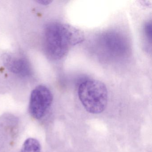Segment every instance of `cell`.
Wrapping results in <instances>:
<instances>
[{
  "mask_svg": "<svg viewBox=\"0 0 152 152\" xmlns=\"http://www.w3.org/2000/svg\"><path fill=\"white\" fill-rule=\"evenodd\" d=\"M43 36L45 53L53 61L65 57L73 47L82 43L85 39L81 30L71 25L57 22L48 24Z\"/></svg>",
  "mask_w": 152,
  "mask_h": 152,
  "instance_id": "6da1fadb",
  "label": "cell"
},
{
  "mask_svg": "<svg viewBox=\"0 0 152 152\" xmlns=\"http://www.w3.org/2000/svg\"><path fill=\"white\" fill-rule=\"evenodd\" d=\"M78 94L81 103L89 113L98 114L105 109L108 91L102 82L94 79L83 82L78 88Z\"/></svg>",
  "mask_w": 152,
  "mask_h": 152,
  "instance_id": "7a4b0ae2",
  "label": "cell"
},
{
  "mask_svg": "<svg viewBox=\"0 0 152 152\" xmlns=\"http://www.w3.org/2000/svg\"><path fill=\"white\" fill-rule=\"evenodd\" d=\"M53 96L50 90L44 85H39L32 91L29 102V112L34 119H41L51 106Z\"/></svg>",
  "mask_w": 152,
  "mask_h": 152,
  "instance_id": "3957f363",
  "label": "cell"
},
{
  "mask_svg": "<svg viewBox=\"0 0 152 152\" xmlns=\"http://www.w3.org/2000/svg\"><path fill=\"white\" fill-rule=\"evenodd\" d=\"M4 63L8 70L13 73L22 76H27L30 74V65L25 58L7 55L4 57Z\"/></svg>",
  "mask_w": 152,
  "mask_h": 152,
  "instance_id": "277c9868",
  "label": "cell"
},
{
  "mask_svg": "<svg viewBox=\"0 0 152 152\" xmlns=\"http://www.w3.org/2000/svg\"><path fill=\"white\" fill-rule=\"evenodd\" d=\"M41 149L39 140L29 138L25 141L20 152H40Z\"/></svg>",
  "mask_w": 152,
  "mask_h": 152,
  "instance_id": "5b68a950",
  "label": "cell"
},
{
  "mask_svg": "<svg viewBox=\"0 0 152 152\" xmlns=\"http://www.w3.org/2000/svg\"><path fill=\"white\" fill-rule=\"evenodd\" d=\"M144 32L148 41L151 42L152 39V24L151 22L147 23L144 26Z\"/></svg>",
  "mask_w": 152,
  "mask_h": 152,
  "instance_id": "8992f818",
  "label": "cell"
},
{
  "mask_svg": "<svg viewBox=\"0 0 152 152\" xmlns=\"http://www.w3.org/2000/svg\"><path fill=\"white\" fill-rule=\"evenodd\" d=\"M37 2L42 5H48L51 3L52 1L50 0H39Z\"/></svg>",
  "mask_w": 152,
  "mask_h": 152,
  "instance_id": "52a82bcc",
  "label": "cell"
}]
</instances>
